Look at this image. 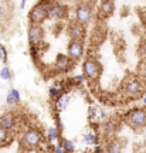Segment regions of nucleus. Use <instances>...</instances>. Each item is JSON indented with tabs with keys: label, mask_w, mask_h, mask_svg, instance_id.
Wrapping results in <instances>:
<instances>
[{
	"label": "nucleus",
	"mask_w": 146,
	"mask_h": 153,
	"mask_svg": "<svg viewBox=\"0 0 146 153\" xmlns=\"http://www.w3.org/2000/svg\"><path fill=\"white\" fill-rule=\"evenodd\" d=\"M50 7H51V4L48 1H40L38 4L34 6L31 11H30V14H28V19H30L31 24L40 26V23L50 16Z\"/></svg>",
	"instance_id": "1"
},
{
	"label": "nucleus",
	"mask_w": 146,
	"mask_h": 153,
	"mask_svg": "<svg viewBox=\"0 0 146 153\" xmlns=\"http://www.w3.org/2000/svg\"><path fill=\"white\" fill-rule=\"evenodd\" d=\"M91 7L85 3H81V4H78V7L75 9V19H77V23L78 24H87L89 22V19H91Z\"/></svg>",
	"instance_id": "2"
},
{
	"label": "nucleus",
	"mask_w": 146,
	"mask_h": 153,
	"mask_svg": "<svg viewBox=\"0 0 146 153\" xmlns=\"http://www.w3.org/2000/svg\"><path fill=\"white\" fill-rule=\"evenodd\" d=\"M84 75L88 79H94V78H98L99 72H101V65L98 64L95 60H87L84 62Z\"/></svg>",
	"instance_id": "3"
},
{
	"label": "nucleus",
	"mask_w": 146,
	"mask_h": 153,
	"mask_svg": "<svg viewBox=\"0 0 146 153\" xmlns=\"http://www.w3.org/2000/svg\"><path fill=\"white\" fill-rule=\"evenodd\" d=\"M40 139H41V135L40 132L36 131V129H30L24 133V137H23V142L27 148H36L38 143H40Z\"/></svg>",
	"instance_id": "4"
},
{
	"label": "nucleus",
	"mask_w": 146,
	"mask_h": 153,
	"mask_svg": "<svg viewBox=\"0 0 146 153\" xmlns=\"http://www.w3.org/2000/svg\"><path fill=\"white\" fill-rule=\"evenodd\" d=\"M43 38V28L37 26V24H31L28 28V43L31 44V47H34L37 43L41 41Z\"/></svg>",
	"instance_id": "5"
},
{
	"label": "nucleus",
	"mask_w": 146,
	"mask_h": 153,
	"mask_svg": "<svg viewBox=\"0 0 146 153\" xmlns=\"http://www.w3.org/2000/svg\"><path fill=\"white\" fill-rule=\"evenodd\" d=\"M129 122L132 126H145L146 125V111L135 109L129 115Z\"/></svg>",
	"instance_id": "6"
},
{
	"label": "nucleus",
	"mask_w": 146,
	"mask_h": 153,
	"mask_svg": "<svg viewBox=\"0 0 146 153\" xmlns=\"http://www.w3.org/2000/svg\"><path fill=\"white\" fill-rule=\"evenodd\" d=\"M82 53H84V45H82V41H72L68 44V55L72 60H78L81 58Z\"/></svg>",
	"instance_id": "7"
},
{
	"label": "nucleus",
	"mask_w": 146,
	"mask_h": 153,
	"mask_svg": "<svg viewBox=\"0 0 146 153\" xmlns=\"http://www.w3.org/2000/svg\"><path fill=\"white\" fill-rule=\"evenodd\" d=\"M84 33H85L84 27L81 24H78V23L70 26V28H68V34H70L72 41H81V38H84Z\"/></svg>",
	"instance_id": "8"
},
{
	"label": "nucleus",
	"mask_w": 146,
	"mask_h": 153,
	"mask_svg": "<svg viewBox=\"0 0 146 153\" xmlns=\"http://www.w3.org/2000/svg\"><path fill=\"white\" fill-rule=\"evenodd\" d=\"M65 14H67V9L63 4H58V3L51 4V7H50V17H53V19H64Z\"/></svg>",
	"instance_id": "9"
},
{
	"label": "nucleus",
	"mask_w": 146,
	"mask_h": 153,
	"mask_svg": "<svg viewBox=\"0 0 146 153\" xmlns=\"http://www.w3.org/2000/svg\"><path fill=\"white\" fill-rule=\"evenodd\" d=\"M14 125H16V119L11 114H4L3 116H0V128L9 131L11 128H14Z\"/></svg>",
	"instance_id": "10"
},
{
	"label": "nucleus",
	"mask_w": 146,
	"mask_h": 153,
	"mask_svg": "<svg viewBox=\"0 0 146 153\" xmlns=\"http://www.w3.org/2000/svg\"><path fill=\"white\" fill-rule=\"evenodd\" d=\"M139 91H141V84L136 81V79H130L125 85V92L128 94V95H136V94H139Z\"/></svg>",
	"instance_id": "11"
},
{
	"label": "nucleus",
	"mask_w": 146,
	"mask_h": 153,
	"mask_svg": "<svg viewBox=\"0 0 146 153\" xmlns=\"http://www.w3.org/2000/svg\"><path fill=\"white\" fill-rule=\"evenodd\" d=\"M114 13V3L112 1H102L101 3V9H99V16L102 17H108Z\"/></svg>",
	"instance_id": "12"
},
{
	"label": "nucleus",
	"mask_w": 146,
	"mask_h": 153,
	"mask_svg": "<svg viewBox=\"0 0 146 153\" xmlns=\"http://www.w3.org/2000/svg\"><path fill=\"white\" fill-rule=\"evenodd\" d=\"M57 67H58L60 70H68L70 68V58L68 57H65V55H58V58H57Z\"/></svg>",
	"instance_id": "13"
},
{
	"label": "nucleus",
	"mask_w": 146,
	"mask_h": 153,
	"mask_svg": "<svg viewBox=\"0 0 146 153\" xmlns=\"http://www.w3.org/2000/svg\"><path fill=\"white\" fill-rule=\"evenodd\" d=\"M107 153H121V145L118 142H111L107 148Z\"/></svg>",
	"instance_id": "14"
},
{
	"label": "nucleus",
	"mask_w": 146,
	"mask_h": 153,
	"mask_svg": "<svg viewBox=\"0 0 146 153\" xmlns=\"http://www.w3.org/2000/svg\"><path fill=\"white\" fill-rule=\"evenodd\" d=\"M0 76L3 78V79H10L11 78V71L9 67H3L1 70H0Z\"/></svg>",
	"instance_id": "15"
},
{
	"label": "nucleus",
	"mask_w": 146,
	"mask_h": 153,
	"mask_svg": "<svg viewBox=\"0 0 146 153\" xmlns=\"http://www.w3.org/2000/svg\"><path fill=\"white\" fill-rule=\"evenodd\" d=\"M63 148H64L65 152L71 153L72 150H74V143L71 142V140H68V139H65L64 142H63Z\"/></svg>",
	"instance_id": "16"
},
{
	"label": "nucleus",
	"mask_w": 146,
	"mask_h": 153,
	"mask_svg": "<svg viewBox=\"0 0 146 153\" xmlns=\"http://www.w3.org/2000/svg\"><path fill=\"white\" fill-rule=\"evenodd\" d=\"M67 104H68V97H63V98L58 99V108L60 109H63V108H65L67 106Z\"/></svg>",
	"instance_id": "17"
},
{
	"label": "nucleus",
	"mask_w": 146,
	"mask_h": 153,
	"mask_svg": "<svg viewBox=\"0 0 146 153\" xmlns=\"http://www.w3.org/2000/svg\"><path fill=\"white\" fill-rule=\"evenodd\" d=\"M57 129L55 128H50L48 129V139L50 140H54V139H57Z\"/></svg>",
	"instance_id": "18"
},
{
	"label": "nucleus",
	"mask_w": 146,
	"mask_h": 153,
	"mask_svg": "<svg viewBox=\"0 0 146 153\" xmlns=\"http://www.w3.org/2000/svg\"><path fill=\"white\" fill-rule=\"evenodd\" d=\"M0 60H3V61L7 60V51H6V48L1 44H0Z\"/></svg>",
	"instance_id": "19"
},
{
	"label": "nucleus",
	"mask_w": 146,
	"mask_h": 153,
	"mask_svg": "<svg viewBox=\"0 0 146 153\" xmlns=\"http://www.w3.org/2000/svg\"><path fill=\"white\" fill-rule=\"evenodd\" d=\"M102 129L105 133H111L112 132V123L111 122H107V123H104L102 125Z\"/></svg>",
	"instance_id": "20"
},
{
	"label": "nucleus",
	"mask_w": 146,
	"mask_h": 153,
	"mask_svg": "<svg viewBox=\"0 0 146 153\" xmlns=\"http://www.w3.org/2000/svg\"><path fill=\"white\" fill-rule=\"evenodd\" d=\"M6 139H7V131L0 128V142H4Z\"/></svg>",
	"instance_id": "21"
},
{
	"label": "nucleus",
	"mask_w": 146,
	"mask_h": 153,
	"mask_svg": "<svg viewBox=\"0 0 146 153\" xmlns=\"http://www.w3.org/2000/svg\"><path fill=\"white\" fill-rule=\"evenodd\" d=\"M14 102H17L16 98L13 97V94H11V92H9V94H7V104H9V105H14Z\"/></svg>",
	"instance_id": "22"
},
{
	"label": "nucleus",
	"mask_w": 146,
	"mask_h": 153,
	"mask_svg": "<svg viewBox=\"0 0 146 153\" xmlns=\"http://www.w3.org/2000/svg\"><path fill=\"white\" fill-rule=\"evenodd\" d=\"M85 142L87 143H94L95 142V135H91V133L85 135Z\"/></svg>",
	"instance_id": "23"
},
{
	"label": "nucleus",
	"mask_w": 146,
	"mask_h": 153,
	"mask_svg": "<svg viewBox=\"0 0 146 153\" xmlns=\"http://www.w3.org/2000/svg\"><path fill=\"white\" fill-rule=\"evenodd\" d=\"M10 92L13 94V97H14V98H16V101L19 102V101H20V94H19V91H17V89H11Z\"/></svg>",
	"instance_id": "24"
},
{
	"label": "nucleus",
	"mask_w": 146,
	"mask_h": 153,
	"mask_svg": "<svg viewBox=\"0 0 146 153\" xmlns=\"http://www.w3.org/2000/svg\"><path fill=\"white\" fill-rule=\"evenodd\" d=\"M3 16H4V7H3V6L0 4V20L3 19Z\"/></svg>",
	"instance_id": "25"
},
{
	"label": "nucleus",
	"mask_w": 146,
	"mask_h": 153,
	"mask_svg": "<svg viewBox=\"0 0 146 153\" xmlns=\"http://www.w3.org/2000/svg\"><path fill=\"white\" fill-rule=\"evenodd\" d=\"M50 94H51V97H55V95L58 94V91H57L55 88H51V89H50Z\"/></svg>",
	"instance_id": "26"
},
{
	"label": "nucleus",
	"mask_w": 146,
	"mask_h": 153,
	"mask_svg": "<svg viewBox=\"0 0 146 153\" xmlns=\"http://www.w3.org/2000/svg\"><path fill=\"white\" fill-rule=\"evenodd\" d=\"M55 153H63V149H61V148H57V149H55Z\"/></svg>",
	"instance_id": "27"
},
{
	"label": "nucleus",
	"mask_w": 146,
	"mask_h": 153,
	"mask_svg": "<svg viewBox=\"0 0 146 153\" xmlns=\"http://www.w3.org/2000/svg\"><path fill=\"white\" fill-rule=\"evenodd\" d=\"M143 102H145V104H146V97H145V99H143Z\"/></svg>",
	"instance_id": "28"
},
{
	"label": "nucleus",
	"mask_w": 146,
	"mask_h": 153,
	"mask_svg": "<svg viewBox=\"0 0 146 153\" xmlns=\"http://www.w3.org/2000/svg\"><path fill=\"white\" fill-rule=\"evenodd\" d=\"M82 153H87V152H82Z\"/></svg>",
	"instance_id": "29"
}]
</instances>
